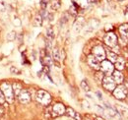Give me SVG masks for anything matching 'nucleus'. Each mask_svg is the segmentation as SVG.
<instances>
[{"instance_id":"1","label":"nucleus","mask_w":128,"mask_h":120,"mask_svg":"<svg viewBox=\"0 0 128 120\" xmlns=\"http://www.w3.org/2000/svg\"><path fill=\"white\" fill-rule=\"evenodd\" d=\"M0 90L2 92V94H4L5 100H7L9 104L13 102L14 100V92H13V89H12V85L9 83H2L0 86Z\"/></svg>"},{"instance_id":"2","label":"nucleus","mask_w":128,"mask_h":120,"mask_svg":"<svg viewBox=\"0 0 128 120\" xmlns=\"http://www.w3.org/2000/svg\"><path fill=\"white\" fill-rule=\"evenodd\" d=\"M36 100L44 105H48L51 102V96L46 90H38L36 92Z\"/></svg>"},{"instance_id":"3","label":"nucleus","mask_w":128,"mask_h":120,"mask_svg":"<svg viewBox=\"0 0 128 120\" xmlns=\"http://www.w3.org/2000/svg\"><path fill=\"white\" fill-rule=\"evenodd\" d=\"M112 92H113L114 98H116L117 100H123V98H125L127 96L128 90L124 85L120 84L119 86L115 87V89L112 90Z\"/></svg>"},{"instance_id":"4","label":"nucleus","mask_w":128,"mask_h":120,"mask_svg":"<svg viewBox=\"0 0 128 120\" xmlns=\"http://www.w3.org/2000/svg\"><path fill=\"white\" fill-rule=\"evenodd\" d=\"M100 70H102V72L106 76H110L114 71V66L110 61L108 60H104L100 63Z\"/></svg>"},{"instance_id":"5","label":"nucleus","mask_w":128,"mask_h":120,"mask_svg":"<svg viewBox=\"0 0 128 120\" xmlns=\"http://www.w3.org/2000/svg\"><path fill=\"white\" fill-rule=\"evenodd\" d=\"M92 52H93V55H94L100 62L106 60V51H104V49L102 46L96 45V46H95V47L93 48V51H92Z\"/></svg>"},{"instance_id":"6","label":"nucleus","mask_w":128,"mask_h":120,"mask_svg":"<svg viewBox=\"0 0 128 120\" xmlns=\"http://www.w3.org/2000/svg\"><path fill=\"white\" fill-rule=\"evenodd\" d=\"M102 86H104V88L106 90L112 92L115 89L116 84H115V82H114V80H113V78L112 76H106L102 79Z\"/></svg>"},{"instance_id":"7","label":"nucleus","mask_w":128,"mask_h":120,"mask_svg":"<svg viewBox=\"0 0 128 120\" xmlns=\"http://www.w3.org/2000/svg\"><path fill=\"white\" fill-rule=\"evenodd\" d=\"M104 42L110 47H114L117 44V36L113 32H108L104 36Z\"/></svg>"},{"instance_id":"8","label":"nucleus","mask_w":128,"mask_h":120,"mask_svg":"<svg viewBox=\"0 0 128 120\" xmlns=\"http://www.w3.org/2000/svg\"><path fill=\"white\" fill-rule=\"evenodd\" d=\"M18 98L22 104H28L31 102V94L27 90H22L18 94Z\"/></svg>"},{"instance_id":"9","label":"nucleus","mask_w":128,"mask_h":120,"mask_svg":"<svg viewBox=\"0 0 128 120\" xmlns=\"http://www.w3.org/2000/svg\"><path fill=\"white\" fill-rule=\"evenodd\" d=\"M65 107L62 104H56L53 105L52 107V116H59V115H62L65 112Z\"/></svg>"},{"instance_id":"10","label":"nucleus","mask_w":128,"mask_h":120,"mask_svg":"<svg viewBox=\"0 0 128 120\" xmlns=\"http://www.w3.org/2000/svg\"><path fill=\"white\" fill-rule=\"evenodd\" d=\"M88 63H89V65H90L92 68H94L95 70H100V62L96 59L93 54H91V55L88 56Z\"/></svg>"},{"instance_id":"11","label":"nucleus","mask_w":128,"mask_h":120,"mask_svg":"<svg viewBox=\"0 0 128 120\" xmlns=\"http://www.w3.org/2000/svg\"><path fill=\"white\" fill-rule=\"evenodd\" d=\"M112 78H113L115 84L120 85V84L123 82V75H122V73H121L120 71H118V70L113 71V73H112Z\"/></svg>"},{"instance_id":"12","label":"nucleus","mask_w":128,"mask_h":120,"mask_svg":"<svg viewBox=\"0 0 128 120\" xmlns=\"http://www.w3.org/2000/svg\"><path fill=\"white\" fill-rule=\"evenodd\" d=\"M124 66H125V60H124V58L117 57L116 61L114 62V67L116 68V70L120 71V70H122L124 68Z\"/></svg>"},{"instance_id":"13","label":"nucleus","mask_w":128,"mask_h":120,"mask_svg":"<svg viewBox=\"0 0 128 120\" xmlns=\"http://www.w3.org/2000/svg\"><path fill=\"white\" fill-rule=\"evenodd\" d=\"M65 112L67 113L68 116H71V117H73V118H75V119H77V120H81V116L79 115V113H77V112H76L73 108H71V107L66 108V109H65Z\"/></svg>"},{"instance_id":"14","label":"nucleus","mask_w":128,"mask_h":120,"mask_svg":"<svg viewBox=\"0 0 128 120\" xmlns=\"http://www.w3.org/2000/svg\"><path fill=\"white\" fill-rule=\"evenodd\" d=\"M12 89H13V92L15 96H18L20 94V92L22 90V86L20 83H13L12 84Z\"/></svg>"},{"instance_id":"15","label":"nucleus","mask_w":128,"mask_h":120,"mask_svg":"<svg viewBox=\"0 0 128 120\" xmlns=\"http://www.w3.org/2000/svg\"><path fill=\"white\" fill-rule=\"evenodd\" d=\"M119 32H120V34H121L123 36H125V38H128V24H124V25L120 26Z\"/></svg>"},{"instance_id":"16","label":"nucleus","mask_w":128,"mask_h":120,"mask_svg":"<svg viewBox=\"0 0 128 120\" xmlns=\"http://www.w3.org/2000/svg\"><path fill=\"white\" fill-rule=\"evenodd\" d=\"M106 55H108V61H110V62H115L116 59H117V54L116 53H114L113 51H108V53H106Z\"/></svg>"},{"instance_id":"17","label":"nucleus","mask_w":128,"mask_h":120,"mask_svg":"<svg viewBox=\"0 0 128 120\" xmlns=\"http://www.w3.org/2000/svg\"><path fill=\"white\" fill-rule=\"evenodd\" d=\"M104 106H106V108L108 109V111L110 112L108 114H110V116H112V117H115V116H116V115L118 114V112H116V111H115V110H114V109L112 108V106H110V104H108L106 102L104 104Z\"/></svg>"},{"instance_id":"18","label":"nucleus","mask_w":128,"mask_h":120,"mask_svg":"<svg viewBox=\"0 0 128 120\" xmlns=\"http://www.w3.org/2000/svg\"><path fill=\"white\" fill-rule=\"evenodd\" d=\"M46 38H48L49 40H51L53 38H54V30L51 27H49L48 30H46Z\"/></svg>"},{"instance_id":"19","label":"nucleus","mask_w":128,"mask_h":120,"mask_svg":"<svg viewBox=\"0 0 128 120\" xmlns=\"http://www.w3.org/2000/svg\"><path fill=\"white\" fill-rule=\"evenodd\" d=\"M34 25L36 27H40L42 25V18L40 15H38L34 18Z\"/></svg>"},{"instance_id":"20","label":"nucleus","mask_w":128,"mask_h":120,"mask_svg":"<svg viewBox=\"0 0 128 120\" xmlns=\"http://www.w3.org/2000/svg\"><path fill=\"white\" fill-rule=\"evenodd\" d=\"M52 55H53V59L55 60V61H59L60 60V52H59V50L57 48H55L53 50Z\"/></svg>"},{"instance_id":"21","label":"nucleus","mask_w":128,"mask_h":120,"mask_svg":"<svg viewBox=\"0 0 128 120\" xmlns=\"http://www.w3.org/2000/svg\"><path fill=\"white\" fill-rule=\"evenodd\" d=\"M81 87H82V89L85 90V92H89L90 90V87H89V85H88V83H87V81L86 80H83L82 82H81Z\"/></svg>"},{"instance_id":"22","label":"nucleus","mask_w":128,"mask_h":120,"mask_svg":"<svg viewBox=\"0 0 128 120\" xmlns=\"http://www.w3.org/2000/svg\"><path fill=\"white\" fill-rule=\"evenodd\" d=\"M15 38H16V32H10L7 34V40H8L9 42L14 40Z\"/></svg>"},{"instance_id":"23","label":"nucleus","mask_w":128,"mask_h":120,"mask_svg":"<svg viewBox=\"0 0 128 120\" xmlns=\"http://www.w3.org/2000/svg\"><path fill=\"white\" fill-rule=\"evenodd\" d=\"M96 81H98V82H102V79H104V75H102V73H100V72L96 73Z\"/></svg>"},{"instance_id":"24","label":"nucleus","mask_w":128,"mask_h":120,"mask_svg":"<svg viewBox=\"0 0 128 120\" xmlns=\"http://www.w3.org/2000/svg\"><path fill=\"white\" fill-rule=\"evenodd\" d=\"M116 107L121 111V112H124L123 114H125V112H127L128 113V110L125 108V107H123V106H121V104H116Z\"/></svg>"},{"instance_id":"25","label":"nucleus","mask_w":128,"mask_h":120,"mask_svg":"<svg viewBox=\"0 0 128 120\" xmlns=\"http://www.w3.org/2000/svg\"><path fill=\"white\" fill-rule=\"evenodd\" d=\"M10 72H11L12 74H15V75H17V74H19V73H20V71L17 69L16 67H14V66H12V67L10 68Z\"/></svg>"},{"instance_id":"26","label":"nucleus","mask_w":128,"mask_h":120,"mask_svg":"<svg viewBox=\"0 0 128 120\" xmlns=\"http://www.w3.org/2000/svg\"><path fill=\"white\" fill-rule=\"evenodd\" d=\"M59 7H60V3H59L58 1H55V2H53V4H52V8H53L54 10H57Z\"/></svg>"},{"instance_id":"27","label":"nucleus","mask_w":128,"mask_h":120,"mask_svg":"<svg viewBox=\"0 0 128 120\" xmlns=\"http://www.w3.org/2000/svg\"><path fill=\"white\" fill-rule=\"evenodd\" d=\"M5 102V98H4V94H2V92L0 90V104H3Z\"/></svg>"},{"instance_id":"28","label":"nucleus","mask_w":128,"mask_h":120,"mask_svg":"<svg viewBox=\"0 0 128 120\" xmlns=\"http://www.w3.org/2000/svg\"><path fill=\"white\" fill-rule=\"evenodd\" d=\"M96 96H98V100H102V94H100V92H96Z\"/></svg>"}]
</instances>
